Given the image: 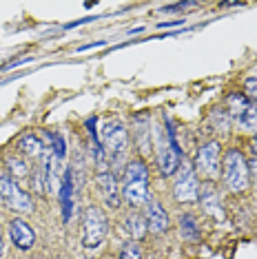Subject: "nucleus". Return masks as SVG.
<instances>
[{
  "instance_id": "9",
  "label": "nucleus",
  "mask_w": 257,
  "mask_h": 259,
  "mask_svg": "<svg viewBox=\"0 0 257 259\" xmlns=\"http://www.w3.org/2000/svg\"><path fill=\"white\" fill-rule=\"evenodd\" d=\"M9 235L18 250H29L36 244V233H33V228L22 217H16V220L9 222Z\"/></svg>"
},
{
  "instance_id": "1",
  "label": "nucleus",
  "mask_w": 257,
  "mask_h": 259,
  "mask_svg": "<svg viewBox=\"0 0 257 259\" xmlns=\"http://www.w3.org/2000/svg\"><path fill=\"white\" fill-rule=\"evenodd\" d=\"M102 149L109 157L111 170H120L122 166H126V153H128V133L126 126L120 120H109L104 122L102 128Z\"/></svg>"
},
{
  "instance_id": "6",
  "label": "nucleus",
  "mask_w": 257,
  "mask_h": 259,
  "mask_svg": "<svg viewBox=\"0 0 257 259\" xmlns=\"http://www.w3.org/2000/svg\"><path fill=\"white\" fill-rule=\"evenodd\" d=\"M197 191H200V184H197V173L191 164H182L178 168V178H175L173 184V197L175 202H197Z\"/></svg>"
},
{
  "instance_id": "11",
  "label": "nucleus",
  "mask_w": 257,
  "mask_h": 259,
  "mask_svg": "<svg viewBox=\"0 0 257 259\" xmlns=\"http://www.w3.org/2000/svg\"><path fill=\"white\" fill-rule=\"evenodd\" d=\"M96 184L100 188V195L104 197V202L111 208H118L120 206V195H118V182H115L113 170H100L96 178Z\"/></svg>"
},
{
  "instance_id": "17",
  "label": "nucleus",
  "mask_w": 257,
  "mask_h": 259,
  "mask_svg": "<svg viewBox=\"0 0 257 259\" xmlns=\"http://www.w3.org/2000/svg\"><path fill=\"white\" fill-rule=\"evenodd\" d=\"M180 235H182L184 239H200V226H197V220L193 217L191 213H184L180 217Z\"/></svg>"
},
{
  "instance_id": "13",
  "label": "nucleus",
  "mask_w": 257,
  "mask_h": 259,
  "mask_svg": "<svg viewBox=\"0 0 257 259\" xmlns=\"http://www.w3.org/2000/svg\"><path fill=\"white\" fill-rule=\"evenodd\" d=\"M58 197H60V204H62V217H64V222H69V220H71V213H73V178H71V168L64 173Z\"/></svg>"
},
{
  "instance_id": "28",
  "label": "nucleus",
  "mask_w": 257,
  "mask_h": 259,
  "mask_svg": "<svg viewBox=\"0 0 257 259\" xmlns=\"http://www.w3.org/2000/svg\"><path fill=\"white\" fill-rule=\"evenodd\" d=\"M5 252V244H3V235H0V255Z\"/></svg>"
},
{
  "instance_id": "5",
  "label": "nucleus",
  "mask_w": 257,
  "mask_h": 259,
  "mask_svg": "<svg viewBox=\"0 0 257 259\" xmlns=\"http://www.w3.org/2000/svg\"><path fill=\"white\" fill-rule=\"evenodd\" d=\"M220 155H222V144L218 140H211L204 146H200L195 155V173L206 178V182H213L220 175Z\"/></svg>"
},
{
  "instance_id": "3",
  "label": "nucleus",
  "mask_w": 257,
  "mask_h": 259,
  "mask_svg": "<svg viewBox=\"0 0 257 259\" xmlns=\"http://www.w3.org/2000/svg\"><path fill=\"white\" fill-rule=\"evenodd\" d=\"M107 215L100 206H89L82 215V246L87 250H96L107 237Z\"/></svg>"
},
{
  "instance_id": "23",
  "label": "nucleus",
  "mask_w": 257,
  "mask_h": 259,
  "mask_svg": "<svg viewBox=\"0 0 257 259\" xmlns=\"http://www.w3.org/2000/svg\"><path fill=\"white\" fill-rule=\"evenodd\" d=\"M244 96L248 98L250 104H257V78H248L244 82Z\"/></svg>"
},
{
  "instance_id": "18",
  "label": "nucleus",
  "mask_w": 257,
  "mask_h": 259,
  "mask_svg": "<svg viewBox=\"0 0 257 259\" xmlns=\"http://www.w3.org/2000/svg\"><path fill=\"white\" fill-rule=\"evenodd\" d=\"M133 180H142V182H149V168L144 162L140 160H133L124 166V182H133Z\"/></svg>"
},
{
  "instance_id": "19",
  "label": "nucleus",
  "mask_w": 257,
  "mask_h": 259,
  "mask_svg": "<svg viewBox=\"0 0 257 259\" xmlns=\"http://www.w3.org/2000/svg\"><path fill=\"white\" fill-rule=\"evenodd\" d=\"M7 166H9V178H11V180L18 182V180L29 178V164L22 160L20 155H9Z\"/></svg>"
},
{
  "instance_id": "21",
  "label": "nucleus",
  "mask_w": 257,
  "mask_h": 259,
  "mask_svg": "<svg viewBox=\"0 0 257 259\" xmlns=\"http://www.w3.org/2000/svg\"><path fill=\"white\" fill-rule=\"evenodd\" d=\"M136 142L140 146V153H149V124L144 120H136Z\"/></svg>"
},
{
  "instance_id": "20",
  "label": "nucleus",
  "mask_w": 257,
  "mask_h": 259,
  "mask_svg": "<svg viewBox=\"0 0 257 259\" xmlns=\"http://www.w3.org/2000/svg\"><path fill=\"white\" fill-rule=\"evenodd\" d=\"M237 124H239L242 131H246V133H257V107L255 104H250V107L246 109V113L239 117Z\"/></svg>"
},
{
  "instance_id": "16",
  "label": "nucleus",
  "mask_w": 257,
  "mask_h": 259,
  "mask_svg": "<svg viewBox=\"0 0 257 259\" xmlns=\"http://www.w3.org/2000/svg\"><path fill=\"white\" fill-rule=\"evenodd\" d=\"M248 107H250V102H248V98L244 96V93H231V96L226 98V109H229L231 120H235V122L246 113Z\"/></svg>"
},
{
  "instance_id": "15",
  "label": "nucleus",
  "mask_w": 257,
  "mask_h": 259,
  "mask_svg": "<svg viewBox=\"0 0 257 259\" xmlns=\"http://www.w3.org/2000/svg\"><path fill=\"white\" fill-rule=\"evenodd\" d=\"M147 231H149V226H147V220H144L142 215L131 213L124 220V233L131 237V241H138V239L147 237Z\"/></svg>"
},
{
  "instance_id": "14",
  "label": "nucleus",
  "mask_w": 257,
  "mask_h": 259,
  "mask_svg": "<svg viewBox=\"0 0 257 259\" xmlns=\"http://www.w3.org/2000/svg\"><path fill=\"white\" fill-rule=\"evenodd\" d=\"M18 146H20L22 155H27V157H40V155L45 153V142H42V138H40V135H36V133H25V135H20Z\"/></svg>"
},
{
  "instance_id": "10",
  "label": "nucleus",
  "mask_w": 257,
  "mask_h": 259,
  "mask_svg": "<svg viewBox=\"0 0 257 259\" xmlns=\"http://www.w3.org/2000/svg\"><path fill=\"white\" fill-rule=\"evenodd\" d=\"M144 220H147V226H149L151 233H155V235L166 233V228H168V213H166L164 206L157 202V199H151V202L147 204Z\"/></svg>"
},
{
  "instance_id": "4",
  "label": "nucleus",
  "mask_w": 257,
  "mask_h": 259,
  "mask_svg": "<svg viewBox=\"0 0 257 259\" xmlns=\"http://www.w3.org/2000/svg\"><path fill=\"white\" fill-rule=\"evenodd\" d=\"M0 199L5 202V206H9L14 213L27 215L33 210V199L27 191H22L18 186V182L11 180L9 175H0Z\"/></svg>"
},
{
  "instance_id": "26",
  "label": "nucleus",
  "mask_w": 257,
  "mask_h": 259,
  "mask_svg": "<svg viewBox=\"0 0 257 259\" xmlns=\"http://www.w3.org/2000/svg\"><path fill=\"white\" fill-rule=\"evenodd\" d=\"M98 16H89V18H82V20H73V22H69L67 29H73V27H80V25H84V22H91V20H96Z\"/></svg>"
},
{
  "instance_id": "7",
  "label": "nucleus",
  "mask_w": 257,
  "mask_h": 259,
  "mask_svg": "<svg viewBox=\"0 0 257 259\" xmlns=\"http://www.w3.org/2000/svg\"><path fill=\"white\" fill-rule=\"evenodd\" d=\"M197 202H200L202 210L206 213L208 217L213 220H224V208H222V199H220V193L215 188L213 182H204L200 184V191H197Z\"/></svg>"
},
{
  "instance_id": "22",
  "label": "nucleus",
  "mask_w": 257,
  "mask_h": 259,
  "mask_svg": "<svg viewBox=\"0 0 257 259\" xmlns=\"http://www.w3.org/2000/svg\"><path fill=\"white\" fill-rule=\"evenodd\" d=\"M118 259H142V248L138 246V241H131L128 239L124 246H122Z\"/></svg>"
},
{
  "instance_id": "2",
  "label": "nucleus",
  "mask_w": 257,
  "mask_h": 259,
  "mask_svg": "<svg viewBox=\"0 0 257 259\" xmlns=\"http://www.w3.org/2000/svg\"><path fill=\"white\" fill-rule=\"evenodd\" d=\"M222 180L231 193H244L250 186L248 164L244 155L235 149H231L222 160Z\"/></svg>"
},
{
  "instance_id": "8",
  "label": "nucleus",
  "mask_w": 257,
  "mask_h": 259,
  "mask_svg": "<svg viewBox=\"0 0 257 259\" xmlns=\"http://www.w3.org/2000/svg\"><path fill=\"white\" fill-rule=\"evenodd\" d=\"M157 166H160L162 178H171L180 168V155L171 149L168 140L164 142V138L160 135H157Z\"/></svg>"
},
{
  "instance_id": "27",
  "label": "nucleus",
  "mask_w": 257,
  "mask_h": 259,
  "mask_svg": "<svg viewBox=\"0 0 257 259\" xmlns=\"http://www.w3.org/2000/svg\"><path fill=\"white\" fill-rule=\"evenodd\" d=\"M175 25H182V20H173V22H160L157 27H175Z\"/></svg>"
},
{
  "instance_id": "24",
  "label": "nucleus",
  "mask_w": 257,
  "mask_h": 259,
  "mask_svg": "<svg viewBox=\"0 0 257 259\" xmlns=\"http://www.w3.org/2000/svg\"><path fill=\"white\" fill-rule=\"evenodd\" d=\"M33 188H36V193H47V180H45V170H42V166H40L36 173H33Z\"/></svg>"
},
{
  "instance_id": "29",
  "label": "nucleus",
  "mask_w": 257,
  "mask_h": 259,
  "mask_svg": "<svg viewBox=\"0 0 257 259\" xmlns=\"http://www.w3.org/2000/svg\"><path fill=\"white\" fill-rule=\"evenodd\" d=\"M253 149H255V153H257V133H255V140H253Z\"/></svg>"
},
{
  "instance_id": "25",
  "label": "nucleus",
  "mask_w": 257,
  "mask_h": 259,
  "mask_svg": "<svg viewBox=\"0 0 257 259\" xmlns=\"http://www.w3.org/2000/svg\"><path fill=\"white\" fill-rule=\"evenodd\" d=\"M54 155L58 157V160H62L64 157V140L60 138V135H56L54 138Z\"/></svg>"
},
{
  "instance_id": "12",
  "label": "nucleus",
  "mask_w": 257,
  "mask_h": 259,
  "mask_svg": "<svg viewBox=\"0 0 257 259\" xmlns=\"http://www.w3.org/2000/svg\"><path fill=\"white\" fill-rule=\"evenodd\" d=\"M122 197L131 206H147L151 202L149 182H142V180L124 182V184H122Z\"/></svg>"
}]
</instances>
